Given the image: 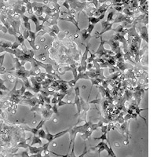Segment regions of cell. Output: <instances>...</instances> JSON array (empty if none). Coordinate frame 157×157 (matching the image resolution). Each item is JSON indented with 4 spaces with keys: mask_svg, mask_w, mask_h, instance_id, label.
Here are the masks:
<instances>
[{
    "mask_svg": "<svg viewBox=\"0 0 157 157\" xmlns=\"http://www.w3.org/2000/svg\"><path fill=\"white\" fill-rule=\"evenodd\" d=\"M12 57H13V62L14 67L13 68H11L10 70H7L6 72H9V73L11 74L12 76L16 77L17 79L22 80V82L25 84V87H26V89L28 90H32V86H31L28 78L30 77V76H37L39 72H35L32 69L27 70L25 67L21 65V62H20L19 60L17 57H15L14 56H12Z\"/></svg>",
    "mask_w": 157,
    "mask_h": 157,
    "instance_id": "1",
    "label": "cell"
},
{
    "mask_svg": "<svg viewBox=\"0 0 157 157\" xmlns=\"http://www.w3.org/2000/svg\"><path fill=\"white\" fill-rule=\"evenodd\" d=\"M75 13H76V11L74 10H72L71 9L68 12H61V14H67V17H59V19L60 21H68V22H71L75 26H76V29H77V32H80L81 29H80V27H79V22L78 21H76L75 19Z\"/></svg>",
    "mask_w": 157,
    "mask_h": 157,
    "instance_id": "2",
    "label": "cell"
},
{
    "mask_svg": "<svg viewBox=\"0 0 157 157\" xmlns=\"http://www.w3.org/2000/svg\"><path fill=\"white\" fill-rule=\"evenodd\" d=\"M129 121H125L121 125L119 126V123H115V128L118 129L119 132H120L123 135V136L125 138L124 139V144L128 145L129 141L128 138L130 137V132H129Z\"/></svg>",
    "mask_w": 157,
    "mask_h": 157,
    "instance_id": "3",
    "label": "cell"
},
{
    "mask_svg": "<svg viewBox=\"0 0 157 157\" xmlns=\"http://www.w3.org/2000/svg\"><path fill=\"white\" fill-rule=\"evenodd\" d=\"M101 25L102 27V30L101 32H96V36H94V37H95L96 39L100 38L101 36H102V35L105 32H108V31H111L112 29V26H113L114 23L112 22H108V21H102L101 22Z\"/></svg>",
    "mask_w": 157,
    "mask_h": 157,
    "instance_id": "4",
    "label": "cell"
},
{
    "mask_svg": "<svg viewBox=\"0 0 157 157\" xmlns=\"http://www.w3.org/2000/svg\"><path fill=\"white\" fill-rule=\"evenodd\" d=\"M75 92H76V98H75V101H74V104L76 105V108H77V115L78 116L80 117L81 115V103H80V87H75Z\"/></svg>",
    "mask_w": 157,
    "mask_h": 157,
    "instance_id": "5",
    "label": "cell"
},
{
    "mask_svg": "<svg viewBox=\"0 0 157 157\" xmlns=\"http://www.w3.org/2000/svg\"><path fill=\"white\" fill-rule=\"evenodd\" d=\"M43 5L44 4L43 2H32V6L35 15L38 17L43 15Z\"/></svg>",
    "mask_w": 157,
    "mask_h": 157,
    "instance_id": "6",
    "label": "cell"
},
{
    "mask_svg": "<svg viewBox=\"0 0 157 157\" xmlns=\"http://www.w3.org/2000/svg\"><path fill=\"white\" fill-rule=\"evenodd\" d=\"M19 104H24V105L29 106L31 108H33L39 104V100L36 96L30 99H21Z\"/></svg>",
    "mask_w": 157,
    "mask_h": 157,
    "instance_id": "7",
    "label": "cell"
},
{
    "mask_svg": "<svg viewBox=\"0 0 157 157\" xmlns=\"http://www.w3.org/2000/svg\"><path fill=\"white\" fill-rule=\"evenodd\" d=\"M37 37V34H36L35 32H32V31H29V39H28V41H29V44H30L31 47L32 48L33 50H38L39 49V47L36 46V39Z\"/></svg>",
    "mask_w": 157,
    "mask_h": 157,
    "instance_id": "8",
    "label": "cell"
},
{
    "mask_svg": "<svg viewBox=\"0 0 157 157\" xmlns=\"http://www.w3.org/2000/svg\"><path fill=\"white\" fill-rule=\"evenodd\" d=\"M80 36H81V38H82V44L84 46L86 45H89V41L92 37L94 36H91L90 34H89L88 32H87V29H82L80 30Z\"/></svg>",
    "mask_w": 157,
    "mask_h": 157,
    "instance_id": "9",
    "label": "cell"
},
{
    "mask_svg": "<svg viewBox=\"0 0 157 157\" xmlns=\"http://www.w3.org/2000/svg\"><path fill=\"white\" fill-rule=\"evenodd\" d=\"M138 31H139V36L141 37V39L145 40L146 43H148V35L147 25H144V26L139 25Z\"/></svg>",
    "mask_w": 157,
    "mask_h": 157,
    "instance_id": "10",
    "label": "cell"
},
{
    "mask_svg": "<svg viewBox=\"0 0 157 157\" xmlns=\"http://www.w3.org/2000/svg\"><path fill=\"white\" fill-rule=\"evenodd\" d=\"M104 44L107 43L111 46V49H112V51H113L114 53H116V52L119 50L121 46H120V43L118 42V41H115L113 39H109V40H104Z\"/></svg>",
    "mask_w": 157,
    "mask_h": 157,
    "instance_id": "11",
    "label": "cell"
},
{
    "mask_svg": "<svg viewBox=\"0 0 157 157\" xmlns=\"http://www.w3.org/2000/svg\"><path fill=\"white\" fill-rule=\"evenodd\" d=\"M30 81L32 84V90L34 91L36 94H39L40 90H42V86H41V83H38L35 80L34 76H30Z\"/></svg>",
    "mask_w": 157,
    "mask_h": 157,
    "instance_id": "12",
    "label": "cell"
},
{
    "mask_svg": "<svg viewBox=\"0 0 157 157\" xmlns=\"http://www.w3.org/2000/svg\"><path fill=\"white\" fill-rule=\"evenodd\" d=\"M39 112V113H41V115H42L43 116V119H45V120H48V119H49L50 118H51L52 115H53V112H52V110H50V111H48V110L46 109L45 108H40L38 110V112Z\"/></svg>",
    "mask_w": 157,
    "mask_h": 157,
    "instance_id": "13",
    "label": "cell"
},
{
    "mask_svg": "<svg viewBox=\"0 0 157 157\" xmlns=\"http://www.w3.org/2000/svg\"><path fill=\"white\" fill-rule=\"evenodd\" d=\"M104 16H105V13H102L101 15L99 16V17H88V21H89L90 24L92 25H96L98 22H100L101 20L104 19Z\"/></svg>",
    "mask_w": 157,
    "mask_h": 157,
    "instance_id": "14",
    "label": "cell"
},
{
    "mask_svg": "<svg viewBox=\"0 0 157 157\" xmlns=\"http://www.w3.org/2000/svg\"><path fill=\"white\" fill-rule=\"evenodd\" d=\"M30 138H29V139H25V137L22 136L21 138V142L17 144V145L16 146V148H29V146L30 145H29L28 143H27V141L29 140Z\"/></svg>",
    "mask_w": 157,
    "mask_h": 157,
    "instance_id": "15",
    "label": "cell"
},
{
    "mask_svg": "<svg viewBox=\"0 0 157 157\" xmlns=\"http://www.w3.org/2000/svg\"><path fill=\"white\" fill-rule=\"evenodd\" d=\"M24 4H25V7H26V11H28V13L31 15L32 14H34L33 13V9H32V2L28 1V0H22Z\"/></svg>",
    "mask_w": 157,
    "mask_h": 157,
    "instance_id": "16",
    "label": "cell"
},
{
    "mask_svg": "<svg viewBox=\"0 0 157 157\" xmlns=\"http://www.w3.org/2000/svg\"><path fill=\"white\" fill-rule=\"evenodd\" d=\"M47 29V32H53L56 36L57 35H58L59 33H60V32H61V29H59V27L57 25H52L51 28H46Z\"/></svg>",
    "mask_w": 157,
    "mask_h": 157,
    "instance_id": "17",
    "label": "cell"
},
{
    "mask_svg": "<svg viewBox=\"0 0 157 157\" xmlns=\"http://www.w3.org/2000/svg\"><path fill=\"white\" fill-rule=\"evenodd\" d=\"M122 13H123V14H125L126 16H128V17H135V15H136L137 12H135V11H132V10H129L128 8H124L123 10V12Z\"/></svg>",
    "mask_w": 157,
    "mask_h": 157,
    "instance_id": "18",
    "label": "cell"
},
{
    "mask_svg": "<svg viewBox=\"0 0 157 157\" xmlns=\"http://www.w3.org/2000/svg\"><path fill=\"white\" fill-rule=\"evenodd\" d=\"M36 144H39V145H42L43 143L42 141H41V138H39L38 136H36V135H33V137H32V142L30 145L33 146Z\"/></svg>",
    "mask_w": 157,
    "mask_h": 157,
    "instance_id": "19",
    "label": "cell"
},
{
    "mask_svg": "<svg viewBox=\"0 0 157 157\" xmlns=\"http://www.w3.org/2000/svg\"><path fill=\"white\" fill-rule=\"evenodd\" d=\"M12 43L10 41H7V40H0V48H10L12 46Z\"/></svg>",
    "mask_w": 157,
    "mask_h": 157,
    "instance_id": "20",
    "label": "cell"
},
{
    "mask_svg": "<svg viewBox=\"0 0 157 157\" xmlns=\"http://www.w3.org/2000/svg\"><path fill=\"white\" fill-rule=\"evenodd\" d=\"M6 80H2V79L0 78V90L5 91V92H9V91H10V90L8 89L7 87L4 85V83L6 82Z\"/></svg>",
    "mask_w": 157,
    "mask_h": 157,
    "instance_id": "21",
    "label": "cell"
},
{
    "mask_svg": "<svg viewBox=\"0 0 157 157\" xmlns=\"http://www.w3.org/2000/svg\"><path fill=\"white\" fill-rule=\"evenodd\" d=\"M145 110H148V108H139V106H138V107H136V108H135V113H136L137 115H139V116H140L141 118H142V119H144L145 121L147 122V120H146L145 118L143 117V116H142V115H141V112H143V111H145Z\"/></svg>",
    "mask_w": 157,
    "mask_h": 157,
    "instance_id": "22",
    "label": "cell"
},
{
    "mask_svg": "<svg viewBox=\"0 0 157 157\" xmlns=\"http://www.w3.org/2000/svg\"><path fill=\"white\" fill-rule=\"evenodd\" d=\"M68 131H69V129H67V130H64V131H61V132H58L57 134H56V135H53V140L64 136V135H66L67 133H68Z\"/></svg>",
    "mask_w": 157,
    "mask_h": 157,
    "instance_id": "23",
    "label": "cell"
},
{
    "mask_svg": "<svg viewBox=\"0 0 157 157\" xmlns=\"http://www.w3.org/2000/svg\"><path fill=\"white\" fill-rule=\"evenodd\" d=\"M33 97H35L34 94H32L29 90H26L25 94H23V96L21 97V99H30Z\"/></svg>",
    "mask_w": 157,
    "mask_h": 157,
    "instance_id": "24",
    "label": "cell"
},
{
    "mask_svg": "<svg viewBox=\"0 0 157 157\" xmlns=\"http://www.w3.org/2000/svg\"><path fill=\"white\" fill-rule=\"evenodd\" d=\"M105 151H107V152H108V156H112V157H116V155H115V152H114L113 149L112 148V147H111V145H110L109 144V146H108L107 148H106Z\"/></svg>",
    "mask_w": 157,
    "mask_h": 157,
    "instance_id": "25",
    "label": "cell"
},
{
    "mask_svg": "<svg viewBox=\"0 0 157 157\" xmlns=\"http://www.w3.org/2000/svg\"><path fill=\"white\" fill-rule=\"evenodd\" d=\"M29 18H30V20H32V22H34V24L36 25V27L39 26L40 25L39 21L38 18H37V16H36L35 14H32Z\"/></svg>",
    "mask_w": 157,
    "mask_h": 157,
    "instance_id": "26",
    "label": "cell"
},
{
    "mask_svg": "<svg viewBox=\"0 0 157 157\" xmlns=\"http://www.w3.org/2000/svg\"><path fill=\"white\" fill-rule=\"evenodd\" d=\"M46 139L49 142H52L53 141V135H51L50 133L49 132L47 128H46Z\"/></svg>",
    "mask_w": 157,
    "mask_h": 157,
    "instance_id": "27",
    "label": "cell"
},
{
    "mask_svg": "<svg viewBox=\"0 0 157 157\" xmlns=\"http://www.w3.org/2000/svg\"><path fill=\"white\" fill-rule=\"evenodd\" d=\"M37 135L39 138H46V133L44 131L43 129H39L37 133Z\"/></svg>",
    "mask_w": 157,
    "mask_h": 157,
    "instance_id": "28",
    "label": "cell"
},
{
    "mask_svg": "<svg viewBox=\"0 0 157 157\" xmlns=\"http://www.w3.org/2000/svg\"><path fill=\"white\" fill-rule=\"evenodd\" d=\"M89 53L90 54V57L87 58V63H92L94 61V59L96 58V55H95L94 53H92V52H90V50L89 51Z\"/></svg>",
    "mask_w": 157,
    "mask_h": 157,
    "instance_id": "29",
    "label": "cell"
},
{
    "mask_svg": "<svg viewBox=\"0 0 157 157\" xmlns=\"http://www.w3.org/2000/svg\"><path fill=\"white\" fill-rule=\"evenodd\" d=\"M108 133V132L103 133V135H101L100 138H94V140H101V141H103V142H104V141H106L107 139H108V138H107Z\"/></svg>",
    "mask_w": 157,
    "mask_h": 157,
    "instance_id": "30",
    "label": "cell"
},
{
    "mask_svg": "<svg viewBox=\"0 0 157 157\" xmlns=\"http://www.w3.org/2000/svg\"><path fill=\"white\" fill-rule=\"evenodd\" d=\"M115 15V11H111L109 13H108V15L107 16V21L108 22H112L113 21V16Z\"/></svg>",
    "mask_w": 157,
    "mask_h": 157,
    "instance_id": "31",
    "label": "cell"
},
{
    "mask_svg": "<svg viewBox=\"0 0 157 157\" xmlns=\"http://www.w3.org/2000/svg\"><path fill=\"white\" fill-rule=\"evenodd\" d=\"M111 7L114 9L115 11L119 12V13H122L123 10L124 9V6H111Z\"/></svg>",
    "mask_w": 157,
    "mask_h": 157,
    "instance_id": "32",
    "label": "cell"
},
{
    "mask_svg": "<svg viewBox=\"0 0 157 157\" xmlns=\"http://www.w3.org/2000/svg\"><path fill=\"white\" fill-rule=\"evenodd\" d=\"M45 29H46V28H45V26H44V24H43V23H42V24H40L39 26L36 27V32H36V34H37L38 32H41V31L44 30Z\"/></svg>",
    "mask_w": 157,
    "mask_h": 157,
    "instance_id": "33",
    "label": "cell"
},
{
    "mask_svg": "<svg viewBox=\"0 0 157 157\" xmlns=\"http://www.w3.org/2000/svg\"><path fill=\"white\" fill-rule=\"evenodd\" d=\"M84 145H85V146H84V152L81 154L80 155H79V156H76V157H84L85 156L86 154H87L89 152H90V149H88L87 150V143H84Z\"/></svg>",
    "mask_w": 157,
    "mask_h": 157,
    "instance_id": "34",
    "label": "cell"
},
{
    "mask_svg": "<svg viewBox=\"0 0 157 157\" xmlns=\"http://www.w3.org/2000/svg\"><path fill=\"white\" fill-rule=\"evenodd\" d=\"M124 29H125V28H124V26H123V25H119V26H118L116 29H112V30L115 31V32H116L117 33H121V32H123V30H124Z\"/></svg>",
    "mask_w": 157,
    "mask_h": 157,
    "instance_id": "35",
    "label": "cell"
},
{
    "mask_svg": "<svg viewBox=\"0 0 157 157\" xmlns=\"http://www.w3.org/2000/svg\"><path fill=\"white\" fill-rule=\"evenodd\" d=\"M20 46H21L20 43L18 42V41H17V40H15V42H13V43H12V46H11V47H10V49H18V47H19Z\"/></svg>",
    "mask_w": 157,
    "mask_h": 157,
    "instance_id": "36",
    "label": "cell"
},
{
    "mask_svg": "<svg viewBox=\"0 0 157 157\" xmlns=\"http://www.w3.org/2000/svg\"><path fill=\"white\" fill-rule=\"evenodd\" d=\"M46 121V120H45V119H43L42 120H41V121H40L38 125L36 126V127H35V128L37 129V130H38V131H39V129H42V128H43V126H44V124H45Z\"/></svg>",
    "mask_w": 157,
    "mask_h": 157,
    "instance_id": "37",
    "label": "cell"
},
{
    "mask_svg": "<svg viewBox=\"0 0 157 157\" xmlns=\"http://www.w3.org/2000/svg\"><path fill=\"white\" fill-rule=\"evenodd\" d=\"M94 29V25H92V24L90 23L89 25H88V28L87 29V32H88L89 34L91 35V33H92V32H93Z\"/></svg>",
    "mask_w": 157,
    "mask_h": 157,
    "instance_id": "38",
    "label": "cell"
},
{
    "mask_svg": "<svg viewBox=\"0 0 157 157\" xmlns=\"http://www.w3.org/2000/svg\"><path fill=\"white\" fill-rule=\"evenodd\" d=\"M23 37L25 39H29V31L26 30V29H24V32H23Z\"/></svg>",
    "mask_w": 157,
    "mask_h": 157,
    "instance_id": "39",
    "label": "cell"
},
{
    "mask_svg": "<svg viewBox=\"0 0 157 157\" xmlns=\"http://www.w3.org/2000/svg\"><path fill=\"white\" fill-rule=\"evenodd\" d=\"M57 104H53L52 105V112H53V113L55 114H57V115H58V109H57Z\"/></svg>",
    "mask_w": 157,
    "mask_h": 157,
    "instance_id": "40",
    "label": "cell"
},
{
    "mask_svg": "<svg viewBox=\"0 0 157 157\" xmlns=\"http://www.w3.org/2000/svg\"><path fill=\"white\" fill-rule=\"evenodd\" d=\"M24 26H25V29H26V30L32 31L30 22H24Z\"/></svg>",
    "mask_w": 157,
    "mask_h": 157,
    "instance_id": "41",
    "label": "cell"
},
{
    "mask_svg": "<svg viewBox=\"0 0 157 157\" xmlns=\"http://www.w3.org/2000/svg\"><path fill=\"white\" fill-rule=\"evenodd\" d=\"M5 57H6V53H4V54H2V55H0V67L3 66L4 59H5Z\"/></svg>",
    "mask_w": 157,
    "mask_h": 157,
    "instance_id": "42",
    "label": "cell"
},
{
    "mask_svg": "<svg viewBox=\"0 0 157 157\" xmlns=\"http://www.w3.org/2000/svg\"><path fill=\"white\" fill-rule=\"evenodd\" d=\"M21 19H22L23 22H29V21H30V18H29V17H27V16H25V14L22 16H21Z\"/></svg>",
    "mask_w": 157,
    "mask_h": 157,
    "instance_id": "43",
    "label": "cell"
},
{
    "mask_svg": "<svg viewBox=\"0 0 157 157\" xmlns=\"http://www.w3.org/2000/svg\"><path fill=\"white\" fill-rule=\"evenodd\" d=\"M72 104V102H65V101H59L58 103H57V107H61V106H63V105H65V104Z\"/></svg>",
    "mask_w": 157,
    "mask_h": 157,
    "instance_id": "44",
    "label": "cell"
},
{
    "mask_svg": "<svg viewBox=\"0 0 157 157\" xmlns=\"http://www.w3.org/2000/svg\"><path fill=\"white\" fill-rule=\"evenodd\" d=\"M132 119V117H131V115H130V114H126V115H124V116H123V119H124V121H129L130 119Z\"/></svg>",
    "mask_w": 157,
    "mask_h": 157,
    "instance_id": "45",
    "label": "cell"
},
{
    "mask_svg": "<svg viewBox=\"0 0 157 157\" xmlns=\"http://www.w3.org/2000/svg\"><path fill=\"white\" fill-rule=\"evenodd\" d=\"M62 6H64V7L66 8L67 10H68V11H69V10H71L70 6H69V4H68V2H67L66 0H65V1H64V2H63V4H62Z\"/></svg>",
    "mask_w": 157,
    "mask_h": 157,
    "instance_id": "46",
    "label": "cell"
},
{
    "mask_svg": "<svg viewBox=\"0 0 157 157\" xmlns=\"http://www.w3.org/2000/svg\"><path fill=\"white\" fill-rule=\"evenodd\" d=\"M66 96V94H61L60 93V94H59L58 97H57V101H63V99L64 98V97Z\"/></svg>",
    "mask_w": 157,
    "mask_h": 157,
    "instance_id": "47",
    "label": "cell"
},
{
    "mask_svg": "<svg viewBox=\"0 0 157 157\" xmlns=\"http://www.w3.org/2000/svg\"><path fill=\"white\" fill-rule=\"evenodd\" d=\"M101 132H102V133L108 132V126L103 125L102 127H101Z\"/></svg>",
    "mask_w": 157,
    "mask_h": 157,
    "instance_id": "48",
    "label": "cell"
},
{
    "mask_svg": "<svg viewBox=\"0 0 157 157\" xmlns=\"http://www.w3.org/2000/svg\"><path fill=\"white\" fill-rule=\"evenodd\" d=\"M94 68V64L93 62L92 63H87V71H89L90 69Z\"/></svg>",
    "mask_w": 157,
    "mask_h": 157,
    "instance_id": "49",
    "label": "cell"
},
{
    "mask_svg": "<svg viewBox=\"0 0 157 157\" xmlns=\"http://www.w3.org/2000/svg\"><path fill=\"white\" fill-rule=\"evenodd\" d=\"M43 108H45L46 109L48 110V111H50V110L52 109V105L50 104H46L45 103Z\"/></svg>",
    "mask_w": 157,
    "mask_h": 157,
    "instance_id": "50",
    "label": "cell"
},
{
    "mask_svg": "<svg viewBox=\"0 0 157 157\" xmlns=\"http://www.w3.org/2000/svg\"><path fill=\"white\" fill-rule=\"evenodd\" d=\"M50 103H51V104H57L58 101H57V97H52V99L50 100Z\"/></svg>",
    "mask_w": 157,
    "mask_h": 157,
    "instance_id": "51",
    "label": "cell"
},
{
    "mask_svg": "<svg viewBox=\"0 0 157 157\" xmlns=\"http://www.w3.org/2000/svg\"><path fill=\"white\" fill-rule=\"evenodd\" d=\"M43 98H44V101H45L46 104H50V97H43Z\"/></svg>",
    "mask_w": 157,
    "mask_h": 157,
    "instance_id": "52",
    "label": "cell"
},
{
    "mask_svg": "<svg viewBox=\"0 0 157 157\" xmlns=\"http://www.w3.org/2000/svg\"><path fill=\"white\" fill-rule=\"evenodd\" d=\"M80 2H92V0H80Z\"/></svg>",
    "mask_w": 157,
    "mask_h": 157,
    "instance_id": "53",
    "label": "cell"
},
{
    "mask_svg": "<svg viewBox=\"0 0 157 157\" xmlns=\"http://www.w3.org/2000/svg\"><path fill=\"white\" fill-rule=\"evenodd\" d=\"M28 1H29V2H31V1H32V0H28Z\"/></svg>",
    "mask_w": 157,
    "mask_h": 157,
    "instance_id": "54",
    "label": "cell"
}]
</instances>
